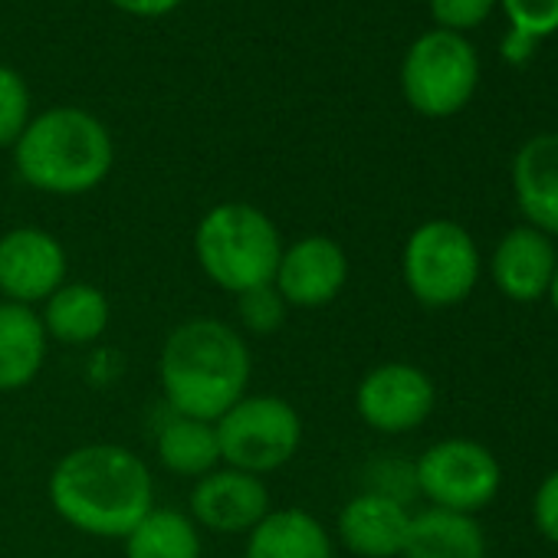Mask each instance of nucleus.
Listing matches in <instances>:
<instances>
[{"label": "nucleus", "mask_w": 558, "mask_h": 558, "mask_svg": "<svg viewBox=\"0 0 558 558\" xmlns=\"http://www.w3.org/2000/svg\"><path fill=\"white\" fill-rule=\"evenodd\" d=\"M53 512L93 538H125L155 506V476L125 444L96 440L66 450L47 480Z\"/></svg>", "instance_id": "f257e3e1"}, {"label": "nucleus", "mask_w": 558, "mask_h": 558, "mask_svg": "<svg viewBox=\"0 0 558 558\" xmlns=\"http://www.w3.org/2000/svg\"><path fill=\"white\" fill-rule=\"evenodd\" d=\"M253 378V355L243 332L214 316L174 326L158 352V385L171 414L217 421L233 408Z\"/></svg>", "instance_id": "f03ea898"}, {"label": "nucleus", "mask_w": 558, "mask_h": 558, "mask_svg": "<svg viewBox=\"0 0 558 558\" xmlns=\"http://www.w3.org/2000/svg\"><path fill=\"white\" fill-rule=\"evenodd\" d=\"M116 161L109 129L86 109H50L24 129L14 145V165L24 184L53 197L96 191Z\"/></svg>", "instance_id": "7ed1b4c3"}, {"label": "nucleus", "mask_w": 558, "mask_h": 558, "mask_svg": "<svg viewBox=\"0 0 558 558\" xmlns=\"http://www.w3.org/2000/svg\"><path fill=\"white\" fill-rule=\"evenodd\" d=\"M283 246L272 217L246 201L214 204L194 227V259L201 272L230 296L272 283Z\"/></svg>", "instance_id": "20e7f679"}, {"label": "nucleus", "mask_w": 558, "mask_h": 558, "mask_svg": "<svg viewBox=\"0 0 558 558\" xmlns=\"http://www.w3.org/2000/svg\"><path fill=\"white\" fill-rule=\"evenodd\" d=\"M220 463L266 476L283 470L303 447V417L283 395H243L217 421Z\"/></svg>", "instance_id": "39448f33"}, {"label": "nucleus", "mask_w": 558, "mask_h": 558, "mask_svg": "<svg viewBox=\"0 0 558 558\" xmlns=\"http://www.w3.org/2000/svg\"><path fill=\"white\" fill-rule=\"evenodd\" d=\"M401 276L417 303L430 310L457 306L480 279V250L460 223L427 220L404 243Z\"/></svg>", "instance_id": "423d86ee"}, {"label": "nucleus", "mask_w": 558, "mask_h": 558, "mask_svg": "<svg viewBox=\"0 0 558 558\" xmlns=\"http://www.w3.org/2000/svg\"><path fill=\"white\" fill-rule=\"evenodd\" d=\"M480 80V63L473 47L450 31L424 34L404 57L401 89L411 109L427 119H447L460 112Z\"/></svg>", "instance_id": "0eeeda50"}, {"label": "nucleus", "mask_w": 558, "mask_h": 558, "mask_svg": "<svg viewBox=\"0 0 558 558\" xmlns=\"http://www.w3.org/2000/svg\"><path fill=\"white\" fill-rule=\"evenodd\" d=\"M499 463L476 440H440L421 453L414 463V486L434 502V509H450L473 515L489 506L499 493Z\"/></svg>", "instance_id": "6e6552de"}, {"label": "nucleus", "mask_w": 558, "mask_h": 558, "mask_svg": "<svg viewBox=\"0 0 558 558\" xmlns=\"http://www.w3.org/2000/svg\"><path fill=\"white\" fill-rule=\"evenodd\" d=\"M70 276V256L57 233L14 227L0 236V300L40 306Z\"/></svg>", "instance_id": "1a4fd4ad"}, {"label": "nucleus", "mask_w": 558, "mask_h": 558, "mask_svg": "<svg viewBox=\"0 0 558 558\" xmlns=\"http://www.w3.org/2000/svg\"><path fill=\"white\" fill-rule=\"evenodd\" d=\"M437 391L427 372L408 362H385L362 375L355 388L359 417L378 434L417 430L434 411Z\"/></svg>", "instance_id": "9d476101"}, {"label": "nucleus", "mask_w": 558, "mask_h": 558, "mask_svg": "<svg viewBox=\"0 0 558 558\" xmlns=\"http://www.w3.org/2000/svg\"><path fill=\"white\" fill-rule=\"evenodd\" d=\"M349 283V253L326 233H306L283 246L272 287L290 310H323L342 296Z\"/></svg>", "instance_id": "9b49d317"}, {"label": "nucleus", "mask_w": 558, "mask_h": 558, "mask_svg": "<svg viewBox=\"0 0 558 558\" xmlns=\"http://www.w3.org/2000/svg\"><path fill=\"white\" fill-rule=\"evenodd\" d=\"M272 509V496L263 476L217 466L194 480L187 496V515L201 532L214 535H246L266 512Z\"/></svg>", "instance_id": "f8f14e48"}, {"label": "nucleus", "mask_w": 558, "mask_h": 558, "mask_svg": "<svg viewBox=\"0 0 558 558\" xmlns=\"http://www.w3.org/2000/svg\"><path fill=\"white\" fill-rule=\"evenodd\" d=\"M411 529V512L401 499L381 493H359L352 496L336 522L339 542L359 558H395L404 551Z\"/></svg>", "instance_id": "ddd939ff"}, {"label": "nucleus", "mask_w": 558, "mask_h": 558, "mask_svg": "<svg viewBox=\"0 0 558 558\" xmlns=\"http://www.w3.org/2000/svg\"><path fill=\"white\" fill-rule=\"evenodd\" d=\"M555 250L535 227L509 230L493 253V279L502 296L515 303H535L548 293L555 276Z\"/></svg>", "instance_id": "4468645a"}, {"label": "nucleus", "mask_w": 558, "mask_h": 558, "mask_svg": "<svg viewBox=\"0 0 558 558\" xmlns=\"http://www.w3.org/2000/svg\"><path fill=\"white\" fill-rule=\"evenodd\" d=\"M243 558H336V538L310 509L283 506L246 532Z\"/></svg>", "instance_id": "2eb2a0df"}, {"label": "nucleus", "mask_w": 558, "mask_h": 558, "mask_svg": "<svg viewBox=\"0 0 558 558\" xmlns=\"http://www.w3.org/2000/svg\"><path fill=\"white\" fill-rule=\"evenodd\" d=\"M50 336L34 306L0 300V391H24L47 365Z\"/></svg>", "instance_id": "dca6fc26"}, {"label": "nucleus", "mask_w": 558, "mask_h": 558, "mask_svg": "<svg viewBox=\"0 0 558 558\" xmlns=\"http://www.w3.org/2000/svg\"><path fill=\"white\" fill-rule=\"evenodd\" d=\"M522 214L542 233H558V132L529 138L512 161Z\"/></svg>", "instance_id": "f3484780"}, {"label": "nucleus", "mask_w": 558, "mask_h": 558, "mask_svg": "<svg viewBox=\"0 0 558 558\" xmlns=\"http://www.w3.org/2000/svg\"><path fill=\"white\" fill-rule=\"evenodd\" d=\"M40 319H44L50 342L83 349V345H96L109 332L112 306H109V296L96 283H70L66 279V283L44 303Z\"/></svg>", "instance_id": "a211bd4d"}, {"label": "nucleus", "mask_w": 558, "mask_h": 558, "mask_svg": "<svg viewBox=\"0 0 558 558\" xmlns=\"http://www.w3.org/2000/svg\"><path fill=\"white\" fill-rule=\"evenodd\" d=\"M404 558H486V538L473 515L424 509L411 515Z\"/></svg>", "instance_id": "6ab92c4d"}, {"label": "nucleus", "mask_w": 558, "mask_h": 558, "mask_svg": "<svg viewBox=\"0 0 558 558\" xmlns=\"http://www.w3.org/2000/svg\"><path fill=\"white\" fill-rule=\"evenodd\" d=\"M125 558H204L197 522L174 506H151L142 522L122 538Z\"/></svg>", "instance_id": "aec40b11"}, {"label": "nucleus", "mask_w": 558, "mask_h": 558, "mask_svg": "<svg viewBox=\"0 0 558 558\" xmlns=\"http://www.w3.org/2000/svg\"><path fill=\"white\" fill-rule=\"evenodd\" d=\"M155 453H158V463L174 476L201 480L204 473L220 466V447H217L214 424L197 421V417H184V414H171L158 427Z\"/></svg>", "instance_id": "412c9836"}, {"label": "nucleus", "mask_w": 558, "mask_h": 558, "mask_svg": "<svg viewBox=\"0 0 558 558\" xmlns=\"http://www.w3.org/2000/svg\"><path fill=\"white\" fill-rule=\"evenodd\" d=\"M512 21V34L506 37V60H525L532 37H548L558 31V0H502Z\"/></svg>", "instance_id": "4be33fe9"}, {"label": "nucleus", "mask_w": 558, "mask_h": 558, "mask_svg": "<svg viewBox=\"0 0 558 558\" xmlns=\"http://www.w3.org/2000/svg\"><path fill=\"white\" fill-rule=\"evenodd\" d=\"M233 300H236V319H240L236 329H246L250 336H272L287 326L290 306L272 283L253 287Z\"/></svg>", "instance_id": "5701e85b"}, {"label": "nucleus", "mask_w": 558, "mask_h": 558, "mask_svg": "<svg viewBox=\"0 0 558 558\" xmlns=\"http://www.w3.org/2000/svg\"><path fill=\"white\" fill-rule=\"evenodd\" d=\"M31 125V89L11 66H0V148H14Z\"/></svg>", "instance_id": "b1692460"}, {"label": "nucleus", "mask_w": 558, "mask_h": 558, "mask_svg": "<svg viewBox=\"0 0 558 558\" xmlns=\"http://www.w3.org/2000/svg\"><path fill=\"white\" fill-rule=\"evenodd\" d=\"M489 11H493V0H430L434 21L450 34L480 27L489 17Z\"/></svg>", "instance_id": "393cba45"}, {"label": "nucleus", "mask_w": 558, "mask_h": 558, "mask_svg": "<svg viewBox=\"0 0 558 558\" xmlns=\"http://www.w3.org/2000/svg\"><path fill=\"white\" fill-rule=\"evenodd\" d=\"M535 525L545 538L558 542V470L538 486L535 493V506H532Z\"/></svg>", "instance_id": "a878e982"}, {"label": "nucleus", "mask_w": 558, "mask_h": 558, "mask_svg": "<svg viewBox=\"0 0 558 558\" xmlns=\"http://www.w3.org/2000/svg\"><path fill=\"white\" fill-rule=\"evenodd\" d=\"M109 4L132 17H165L181 8V0H109Z\"/></svg>", "instance_id": "bb28decb"}, {"label": "nucleus", "mask_w": 558, "mask_h": 558, "mask_svg": "<svg viewBox=\"0 0 558 558\" xmlns=\"http://www.w3.org/2000/svg\"><path fill=\"white\" fill-rule=\"evenodd\" d=\"M548 296H551V306L558 313V266H555V276H551V287H548Z\"/></svg>", "instance_id": "cd10ccee"}]
</instances>
